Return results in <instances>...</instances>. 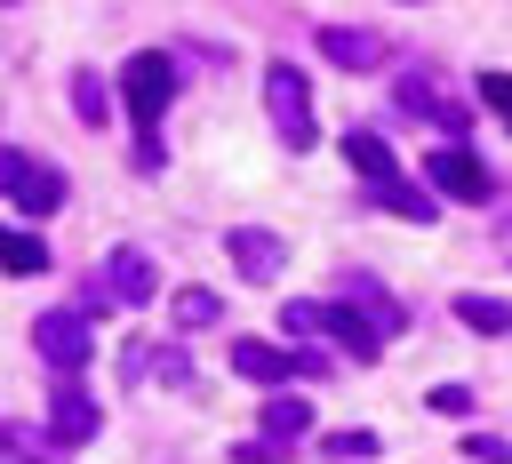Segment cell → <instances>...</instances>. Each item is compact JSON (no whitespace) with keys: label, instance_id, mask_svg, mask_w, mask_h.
Wrapping results in <instances>:
<instances>
[{"label":"cell","instance_id":"18","mask_svg":"<svg viewBox=\"0 0 512 464\" xmlns=\"http://www.w3.org/2000/svg\"><path fill=\"white\" fill-rule=\"evenodd\" d=\"M168 312H176V328H184V336H200V328H216V320H224V296H216V288H176V304H168Z\"/></svg>","mask_w":512,"mask_h":464},{"label":"cell","instance_id":"5","mask_svg":"<svg viewBox=\"0 0 512 464\" xmlns=\"http://www.w3.org/2000/svg\"><path fill=\"white\" fill-rule=\"evenodd\" d=\"M0 184H8V200H16L24 216H56V208H64V176H56L48 160L16 152V144H8V160H0Z\"/></svg>","mask_w":512,"mask_h":464},{"label":"cell","instance_id":"13","mask_svg":"<svg viewBox=\"0 0 512 464\" xmlns=\"http://www.w3.org/2000/svg\"><path fill=\"white\" fill-rule=\"evenodd\" d=\"M120 376H128V384H144V376H160V384H176V392H192V360H184L176 344H128V352H120Z\"/></svg>","mask_w":512,"mask_h":464},{"label":"cell","instance_id":"14","mask_svg":"<svg viewBox=\"0 0 512 464\" xmlns=\"http://www.w3.org/2000/svg\"><path fill=\"white\" fill-rule=\"evenodd\" d=\"M344 160L360 168V184H368V192H384V184H400V152H392L384 136H368V128H352V136H344Z\"/></svg>","mask_w":512,"mask_h":464},{"label":"cell","instance_id":"19","mask_svg":"<svg viewBox=\"0 0 512 464\" xmlns=\"http://www.w3.org/2000/svg\"><path fill=\"white\" fill-rule=\"evenodd\" d=\"M0 264H8L16 280H32V272H48V248H40V232H16V224H8V240H0Z\"/></svg>","mask_w":512,"mask_h":464},{"label":"cell","instance_id":"2","mask_svg":"<svg viewBox=\"0 0 512 464\" xmlns=\"http://www.w3.org/2000/svg\"><path fill=\"white\" fill-rule=\"evenodd\" d=\"M264 112H272V136L288 152H312L320 144V120H312V80L296 64H272L264 72Z\"/></svg>","mask_w":512,"mask_h":464},{"label":"cell","instance_id":"24","mask_svg":"<svg viewBox=\"0 0 512 464\" xmlns=\"http://www.w3.org/2000/svg\"><path fill=\"white\" fill-rule=\"evenodd\" d=\"M432 408L440 416H472V384H432Z\"/></svg>","mask_w":512,"mask_h":464},{"label":"cell","instance_id":"23","mask_svg":"<svg viewBox=\"0 0 512 464\" xmlns=\"http://www.w3.org/2000/svg\"><path fill=\"white\" fill-rule=\"evenodd\" d=\"M464 456H472V464H512V440H504V432H472Z\"/></svg>","mask_w":512,"mask_h":464},{"label":"cell","instance_id":"25","mask_svg":"<svg viewBox=\"0 0 512 464\" xmlns=\"http://www.w3.org/2000/svg\"><path fill=\"white\" fill-rule=\"evenodd\" d=\"M232 464H288V448H272V440L256 432V440H240V448H232Z\"/></svg>","mask_w":512,"mask_h":464},{"label":"cell","instance_id":"12","mask_svg":"<svg viewBox=\"0 0 512 464\" xmlns=\"http://www.w3.org/2000/svg\"><path fill=\"white\" fill-rule=\"evenodd\" d=\"M104 288H112V304H152L160 296V264L144 248H112L104 256Z\"/></svg>","mask_w":512,"mask_h":464},{"label":"cell","instance_id":"16","mask_svg":"<svg viewBox=\"0 0 512 464\" xmlns=\"http://www.w3.org/2000/svg\"><path fill=\"white\" fill-rule=\"evenodd\" d=\"M256 424H264L272 448H288V440L312 432V408H304V392H264V416H256Z\"/></svg>","mask_w":512,"mask_h":464},{"label":"cell","instance_id":"21","mask_svg":"<svg viewBox=\"0 0 512 464\" xmlns=\"http://www.w3.org/2000/svg\"><path fill=\"white\" fill-rule=\"evenodd\" d=\"M72 112L96 128V120H112V96H104V80L96 72H72Z\"/></svg>","mask_w":512,"mask_h":464},{"label":"cell","instance_id":"10","mask_svg":"<svg viewBox=\"0 0 512 464\" xmlns=\"http://www.w3.org/2000/svg\"><path fill=\"white\" fill-rule=\"evenodd\" d=\"M392 96H400V112H424V120H440L448 136H464V128H472L464 96H448V88H440L432 72H400V88H392Z\"/></svg>","mask_w":512,"mask_h":464},{"label":"cell","instance_id":"9","mask_svg":"<svg viewBox=\"0 0 512 464\" xmlns=\"http://www.w3.org/2000/svg\"><path fill=\"white\" fill-rule=\"evenodd\" d=\"M320 56L344 64V72H376V64L392 56V40H384L376 24H320Z\"/></svg>","mask_w":512,"mask_h":464},{"label":"cell","instance_id":"20","mask_svg":"<svg viewBox=\"0 0 512 464\" xmlns=\"http://www.w3.org/2000/svg\"><path fill=\"white\" fill-rule=\"evenodd\" d=\"M56 448H64L56 432H32V424H16V416H8V456H32V464H64Z\"/></svg>","mask_w":512,"mask_h":464},{"label":"cell","instance_id":"17","mask_svg":"<svg viewBox=\"0 0 512 464\" xmlns=\"http://www.w3.org/2000/svg\"><path fill=\"white\" fill-rule=\"evenodd\" d=\"M456 320L480 328V336H512V296H480V288H464V296H456Z\"/></svg>","mask_w":512,"mask_h":464},{"label":"cell","instance_id":"4","mask_svg":"<svg viewBox=\"0 0 512 464\" xmlns=\"http://www.w3.org/2000/svg\"><path fill=\"white\" fill-rule=\"evenodd\" d=\"M32 352H40V360L72 384V376L96 360V336H88V320H80L72 304H56V312H40V320H32Z\"/></svg>","mask_w":512,"mask_h":464},{"label":"cell","instance_id":"7","mask_svg":"<svg viewBox=\"0 0 512 464\" xmlns=\"http://www.w3.org/2000/svg\"><path fill=\"white\" fill-rule=\"evenodd\" d=\"M336 304H352V312H360V320H368L376 336L408 328V304H400V296H392V288H384L376 272H360V264H352V272H336Z\"/></svg>","mask_w":512,"mask_h":464},{"label":"cell","instance_id":"22","mask_svg":"<svg viewBox=\"0 0 512 464\" xmlns=\"http://www.w3.org/2000/svg\"><path fill=\"white\" fill-rule=\"evenodd\" d=\"M320 456H336V464H368V456H376V432H328Z\"/></svg>","mask_w":512,"mask_h":464},{"label":"cell","instance_id":"11","mask_svg":"<svg viewBox=\"0 0 512 464\" xmlns=\"http://www.w3.org/2000/svg\"><path fill=\"white\" fill-rule=\"evenodd\" d=\"M224 256L240 264V280H280V272H288V248H280V232H264V224H232V232H224Z\"/></svg>","mask_w":512,"mask_h":464},{"label":"cell","instance_id":"3","mask_svg":"<svg viewBox=\"0 0 512 464\" xmlns=\"http://www.w3.org/2000/svg\"><path fill=\"white\" fill-rule=\"evenodd\" d=\"M280 328H296V336H336V344H344L352 360H376V352H384V336H376V328H368V320H360L352 304H336V296H328V304L296 296V304L280 312Z\"/></svg>","mask_w":512,"mask_h":464},{"label":"cell","instance_id":"15","mask_svg":"<svg viewBox=\"0 0 512 464\" xmlns=\"http://www.w3.org/2000/svg\"><path fill=\"white\" fill-rule=\"evenodd\" d=\"M96 424H104V408L80 392V376H72V384H56V440H64V448H80V440H96Z\"/></svg>","mask_w":512,"mask_h":464},{"label":"cell","instance_id":"1","mask_svg":"<svg viewBox=\"0 0 512 464\" xmlns=\"http://www.w3.org/2000/svg\"><path fill=\"white\" fill-rule=\"evenodd\" d=\"M176 56H160V48H144V56H128L120 64V104H128V120H136V168L152 176L168 152H160V112H168V96H176Z\"/></svg>","mask_w":512,"mask_h":464},{"label":"cell","instance_id":"6","mask_svg":"<svg viewBox=\"0 0 512 464\" xmlns=\"http://www.w3.org/2000/svg\"><path fill=\"white\" fill-rule=\"evenodd\" d=\"M232 368H240L248 384H288V376H328L336 360H328V352H280V344L240 336V344H232Z\"/></svg>","mask_w":512,"mask_h":464},{"label":"cell","instance_id":"26","mask_svg":"<svg viewBox=\"0 0 512 464\" xmlns=\"http://www.w3.org/2000/svg\"><path fill=\"white\" fill-rule=\"evenodd\" d=\"M480 96H488V104L512 120V72H480Z\"/></svg>","mask_w":512,"mask_h":464},{"label":"cell","instance_id":"8","mask_svg":"<svg viewBox=\"0 0 512 464\" xmlns=\"http://www.w3.org/2000/svg\"><path fill=\"white\" fill-rule=\"evenodd\" d=\"M424 184H432V192H448V200H488V192H496V176H488L464 144H440V152L424 160Z\"/></svg>","mask_w":512,"mask_h":464}]
</instances>
